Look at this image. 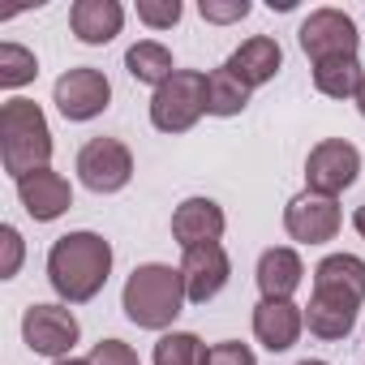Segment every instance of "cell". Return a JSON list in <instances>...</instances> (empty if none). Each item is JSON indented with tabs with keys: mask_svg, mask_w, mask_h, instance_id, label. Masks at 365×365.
<instances>
[{
	"mask_svg": "<svg viewBox=\"0 0 365 365\" xmlns=\"http://www.w3.org/2000/svg\"><path fill=\"white\" fill-rule=\"evenodd\" d=\"M0 245H5V267H0V279H14L22 271V254H26L22 232L14 224H5V228H0Z\"/></svg>",
	"mask_w": 365,
	"mask_h": 365,
	"instance_id": "f1b7e54d",
	"label": "cell"
},
{
	"mask_svg": "<svg viewBox=\"0 0 365 365\" xmlns=\"http://www.w3.org/2000/svg\"><path fill=\"white\" fill-rule=\"evenodd\" d=\"M250 95H254V91H250L228 65H220V69L207 73V116L232 120V116H241V112L250 108Z\"/></svg>",
	"mask_w": 365,
	"mask_h": 365,
	"instance_id": "ffe728a7",
	"label": "cell"
},
{
	"mask_svg": "<svg viewBox=\"0 0 365 365\" xmlns=\"http://www.w3.org/2000/svg\"><path fill=\"white\" fill-rule=\"evenodd\" d=\"M228 228V215L215 198H185L176 211H172V241L180 250H198V245H220Z\"/></svg>",
	"mask_w": 365,
	"mask_h": 365,
	"instance_id": "4fadbf2b",
	"label": "cell"
},
{
	"mask_svg": "<svg viewBox=\"0 0 365 365\" xmlns=\"http://www.w3.org/2000/svg\"><path fill=\"white\" fill-rule=\"evenodd\" d=\"M361 176V150L348 138H322L305 155V190L322 198H339Z\"/></svg>",
	"mask_w": 365,
	"mask_h": 365,
	"instance_id": "8992f818",
	"label": "cell"
},
{
	"mask_svg": "<svg viewBox=\"0 0 365 365\" xmlns=\"http://www.w3.org/2000/svg\"><path fill=\"white\" fill-rule=\"evenodd\" d=\"M52 103H56V112L65 116V120H95V116H103L108 112V103H112V82H108V73L103 69H95V65H78V69H65L61 78H56V86H52Z\"/></svg>",
	"mask_w": 365,
	"mask_h": 365,
	"instance_id": "9c48e42d",
	"label": "cell"
},
{
	"mask_svg": "<svg viewBox=\"0 0 365 365\" xmlns=\"http://www.w3.org/2000/svg\"><path fill=\"white\" fill-rule=\"evenodd\" d=\"M297 365H331V361H318V356H305V361H297Z\"/></svg>",
	"mask_w": 365,
	"mask_h": 365,
	"instance_id": "d6a6232c",
	"label": "cell"
},
{
	"mask_svg": "<svg viewBox=\"0 0 365 365\" xmlns=\"http://www.w3.org/2000/svg\"><path fill=\"white\" fill-rule=\"evenodd\" d=\"M18 202L26 207V215L35 224H52V220H61L73 207V185L61 172L39 168V172H31V176L18 180Z\"/></svg>",
	"mask_w": 365,
	"mask_h": 365,
	"instance_id": "5bb4252c",
	"label": "cell"
},
{
	"mask_svg": "<svg viewBox=\"0 0 365 365\" xmlns=\"http://www.w3.org/2000/svg\"><path fill=\"white\" fill-rule=\"evenodd\" d=\"M250 0H202L198 5V14L207 18V22H215V26H228V22H241V18H250Z\"/></svg>",
	"mask_w": 365,
	"mask_h": 365,
	"instance_id": "83f0119b",
	"label": "cell"
},
{
	"mask_svg": "<svg viewBox=\"0 0 365 365\" xmlns=\"http://www.w3.org/2000/svg\"><path fill=\"white\" fill-rule=\"evenodd\" d=\"M125 26V5L120 0H73L69 5V31L86 48H103L120 35Z\"/></svg>",
	"mask_w": 365,
	"mask_h": 365,
	"instance_id": "e0dca14e",
	"label": "cell"
},
{
	"mask_svg": "<svg viewBox=\"0 0 365 365\" xmlns=\"http://www.w3.org/2000/svg\"><path fill=\"white\" fill-rule=\"evenodd\" d=\"M180 0H138V22L150 31H172L180 22Z\"/></svg>",
	"mask_w": 365,
	"mask_h": 365,
	"instance_id": "d4e9b609",
	"label": "cell"
},
{
	"mask_svg": "<svg viewBox=\"0 0 365 365\" xmlns=\"http://www.w3.org/2000/svg\"><path fill=\"white\" fill-rule=\"evenodd\" d=\"M314 284H339L348 292H356L365 301V258L356 254H327L314 267Z\"/></svg>",
	"mask_w": 365,
	"mask_h": 365,
	"instance_id": "7402d4cb",
	"label": "cell"
},
{
	"mask_svg": "<svg viewBox=\"0 0 365 365\" xmlns=\"http://www.w3.org/2000/svg\"><path fill=\"white\" fill-rule=\"evenodd\" d=\"M224 65H228L250 91H258V86H267V82L284 69V48H279L271 35H254V39H245Z\"/></svg>",
	"mask_w": 365,
	"mask_h": 365,
	"instance_id": "ac0fdd59",
	"label": "cell"
},
{
	"mask_svg": "<svg viewBox=\"0 0 365 365\" xmlns=\"http://www.w3.org/2000/svg\"><path fill=\"white\" fill-rule=\"evenodd\" d=\"M52 159V129L35 99H5L0 108V163L14 180L48 168Z\"/></svg>",
	"mask_w": 365,
	"mask_h": 365,
	"instance_id": "3957f363",
	"label": "cell"
},
{
	"mask_svg": "<svg viewBox=\"0 0 365 365\" xmlns=\"http://www.w3.org/2000/svg\"><path fill=\"white\" fill-rule=\"evenodd\" d=\"M202 365H258L254 348L241 344V339H224V344H211L207 348V361Z\"/></svg>",
	"mask_w": 365,
	"mask_h": 365,
	"instance_id": "4316f807",
	"label": "cell"
},
{
	"mask_svg": "<svg viewBox=\"0 0 365 365\" xmlns=\"http://www.w3.org/2000/svg\"><path fill=\"white\" fill-rule=\"evenodd\" d=\"M361 297L339 288V284H314L309 305H305V327L318 339H348L361 318Z\"/></svg>",
	"mask_w": 365,
	"mask_h": 365,
	"instance_id": "30bf717a",
	"label": "cell"
},
{
	"mask_svg": "<svg viewBox=\"0 0 365 365\" xmlns=\"http://www.w3.org/2000/svg\"><path fill=\"white\" fill-rule=\"evenodd\" d=\"M352 103H356V112H361V120H365V82H361V91H356V99H352Z\"/></svg>",
	"mask_w": 365,
	"mask_h": 365,
	"instance_id": "4dcf8cb0",
	"label": "cell"
},
{
	"mask_svg": "<svg viewBox=\"0 0 365 365\" xmlns=\"http://www.w3.org/2000/svg\"><path fill=\"white\" fill-rule=\"evenodd\" d=\"M301 52L322 65V61H339V56H356L361 48V35H356V22L344 14V9H309V18H301Z\"/></svg>",
	"mask_w": 365,
	"mask_h": 365,
	"instance_id": "ba28073f",
	"label": "cell"
},
{
	"mask_svg": "<svg viewBox=\"0 0 365 365\" xmlns=\"http://www.w3.org/2000/svg\"><path fill=\"white\" fill-rule=\"evenodd\" d=\"M35 78H39V61H35L31 48H22V43H0V86L18 91V86H26Z\"/></svg>",
	"mask_w": 365,
	"mask_h": 365,
	"instance_id": "cb8c5ba5",
	"label": "cell"
},
{
	"mask_svg": "<svg viewBox=\"0 0 365 365\" xmlns=\"http://www.w3.org/2000/svg\"><path fill=\"white\" fill-rule=\"evenodd\" d=\"M86 361L91 365H142L138 352H133V344H125V339H99Z\"/></svg>",
	"mask_w": 365,
	"mask_h": 365,
	"instance_id": "484cf974",
	"label": "cell"
},
{
	"mask_svg": "<svg viewBox=\"0 0 365 365\" xmlns=\"http://www.w3.org/2000/svg\"><path fill=\"white\" fill-rule=\"evenodd\" d=\"M339 224H344V211L335 198H322V194H297L288 198L284 207V232L297 241V245H327L339 237Z\"/></svg>",
	"mask_w": 365,
	"mask_h": 365,
	"instance_id": "8fae6325",
	"label": "cell"
},
{
	"mask_svg": "<svg viewBox=\"0 0 365 365\" xmlns=\"http://www.w3.org/2000/svg\"><path fill=\"white\" fill-rule=\"evenodd\" d=\"M125 69H129V78L133 82H142V86H163L172 73H176V61H172V52L159 43V39H138L129 52H125Z\"/></svg>",
	"mask_w": 365,
	"mask_h": 365,
	"instance_id": "d6986e66",
	"label": "cell"
},
{
	"mask_svg": "<svg viewBox=\"0 0 365 365\" xmlns=\"http://www.w3.org/2000/svg\"><path fill=\"white\" fill-rule=\"evenodd\" d=\"M352 228H356V237L365 241V202H361V207L352 211Z\"/></svg>",
	"mask_w": 365,
	"mask_h": 365,
	"instance_id": "f546056e",
	"label": "cell"
},
{
	"mask_svg": "<svg viewBox=\"0 0 365 365\" xmlns=\"http://www.w3.org/2000/svg\"><path fill=\"white\" fill-rule=\"evenodd\" d=\"M52 365H91L86 356H65V361H52Z\"/></svg>",
	"mask_w": 365,
	"mask_h": 365,
	"instance_id": "1f68e13d",
	"label": "cell"
},
{
	"mask_svg": "<svg viewBox=\"0 0 365 365\" xmlns=\"http://www.w3.org/2000/svg\"><path fill=\"white\" fill-rule=\"evenodd\" d=\"M305 331V305L292 301H258L254 305V339L267 352H288Z\"/></svg>",
	"mask_w": 365,
	"mask_h": 365,
	"instance_id": "2e32d148",
	"label": "cell"
},
{
	"mask_svg": "<svg viewBox=\"0 0 365 365\" xmlns=\"http://www.w3.org/2000/svg\"><path fill=\"white\" fill-rule=\"evenodd\" d=\"M155 365H202L207 361V344L194 335V331H163L155 352H150Z\"/></svg>",
	"mask_w": 365,
	"mask_h": 365,
	"instance_id": "603a6c76",
	"label": "cell"
},
{
	"mask_svg": "<svg viewBox=\"0 0 365 365\" xmlns=\"http://www.w3.org/2000/svg\"><path fill=\"white\" fill-rule=\"evenodd\" d=\"M185 305H190V297H185L180 267H168V262H142V267H133L129 279H125V288H120V309L142 331H168L180 318Z\"/></svg>",
	"mask_w": 365,
	"mask_h": 365,
	"instance_id": "7a4b0ae2",
	"label": "cell"
},
{
	"mask_svg": "<svg viewBox=\"0 0 365 365\" xmlns=\"http://www.w3.org/2000/svg\"><path fill=\"white\" fill-rule=\"evenodd\" d=\"M365 82V69L356 56H339V61H322L314 65V91L327 95V99H356Z\"/></svg>",
	"mask_w": 365,
	"mask_h": 365,
	"instance_id": "44dd1931",
	"label": "cell"
},
{
	"mask_svg": "<svg viewBox=\"0 0 365 365\" xmlns=\"http://www.w3.org/2000/svg\"><path fill=\"white\" fill-rule=\"evenodd\" d=\"M207 116V73L176 69L155 95H150V125L159 133H190Z\"/></svg>",
	"mask_w": 365,
	"mask_h": 365,
	"instance_id": "277c9868",
	"label": "cell"
},
{
	"mask_svg": "<svg viewBox=\"0 0 365 365\" xmlns=\"http://www.w3.org/2000/svg\"><path fill=\"white\" fill-rule=\"evenodd\" d=\"M73 172L91 194H120L133 180V150L120 138H91L78 150Z\"/></svg>",
	"mask_w": 365,
	"mask_h": 365,
	"instance_id": "52a82bcc",
	"label": "cell"
},
{
	"mask_svg": "<svg viewBox=\"0 0 365 365\" xmlns=\"http://www.w3.org/2000/svg\"><path fill=\"white\" fill-rule=\"evenodd\" d=\"M112 241H103L99 232L91 228H78V232H65L52 241L48 250V284L52 292L65 301V305H86L103 292L108 275H112Z\"/></svg>",
	"mask_w": 365,
	"mask_h": 365,
	"instance_id": "6da1fadb",
	"label": "cell"
},
{
	"mask_svg": "<svg viewBox=\"0 0 365 365\" xmlns=\"http://www.w3.org/2000/svg\"><path fill=\"white\" fill-rule=\"evenodd\" d=\"M22 339L35 356L65 361L73 344L82 339V322L65 301H39V305H26L22 314Z\"/></svg>",
	"mask_w": 365,
	"mask_h": 365,
	"instance_id": "5b68a950",
	"label": "cell"
},
{
	"mask_svg": "<svg viewBox=\"0 0 365 365\" xmlns=\"http://www.w3.org/2000/svg\"><path fill=\"white\" fill-rule=\"evenodd\" d=\"M180 279H185V297L190 305H207L215 301L228 279H232V262H228V250L224 245H198V250H185L180 254Z\"/></svg>",
	"mask_w": 365,
	"mask_h": 365,
	"instance_id": "7c38bea8",
	"label": "cell"
},
{
	"mask_svg": "<svg viewBox=\"0 0 365 365\" xmlns=\"http://www.w3.org/2000/svg\"><path fill=\"white\" fill-rule=\"evenodd\" d=\"M254 284L262 292V301H292L297 288L305 284V262L292 245H271L258 254L254 267Z\"/></svg>",
	"mask_w": 365,
	"mask_h": 365,
	"instance_id": "9a60e30c",
	"label": "cell"
}]
</instances>
